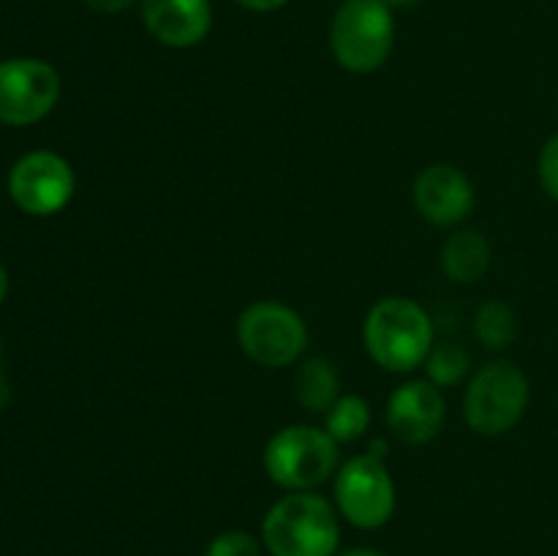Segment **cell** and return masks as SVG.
Here are the masks:
<instances>
[{
	"label": "cell",
	"instance_id": "obj_11",
	"mask_svg": "<svg viewBox=\"0 0 558 556\" xmlns=\"http://www.w3.org/2000/svg\"><path fill=\"white\" fill-rule=\"evenodd\" d=\"M414 207L434 227H456L472 216L477 191L456 164H430L414 178Z\"/></svg>",
	"mask_w": 558,
	"mask_h": 556
},
{
	"label": "cell",
	"instance_id": "obj_25",
	"mask_svg": "<svg viewBox=\"0 0 558 556\" xmlns=\"http://www.w3.org/2000/svg\"><path fill=\"white\" fill-rule=\"evenodd\" d=\"M381 3H385L387 9L396 11V9H409V5H417L420 0H381Z\"/></svg>",
	"mask_w": 558,
	"mask_h": 556
},
{
	"label": "cell",
	"instance_id": "obj_20",
	"mask_svg": "<svg viewBox=\"0 0 558 556\" xmlns=\"http://www.w3.org/2000/svg\"><path fill=\"white\" fill-rule=\"evenodd\" d=\"M96 14H123L131 5H140V0H82Z\"/></svg>",
	"mask_w": 558,
	"mask_h": 556
},
{
	"label": "cell",
	"instance_id": "obj_14",
	"mask_svg": "<svg viewBox=\"0 0 558 556\" xmlns=\"http://www.w3.org/2000/svg\"><path fill=\"white\" fill-rule=\"evenodd\" d=\"M294 398L311 414H325L341 398V376L332 360L308 358L294 371Z\"/></svg>",
	"mask_w": 558,
	"mask_h": 556
},
{
	"label": "cell",
	"instance_id": "obj_2",
	"mask_svg": "<svg viewBox=\"0 0 558 556\" xmlns=\"http://www.w3.org/2000/svg\"><path fill=\"white\" fill-rule=\"evenodd\" d=\"M363 343L379 368L409 374L425 365L434 349V322L417 300L390 294L376 300L365 314Z\"/></svg>",
	"mask_w": 558,
	"mask_h": 556
},
{
	"label": "cell",
	"instance_id": "obj_15",
	"mask_svg": "<svg viewBox=\"0 0 558 556\" xmlns=\"http://www.w3.org/2000/svg\"><path fill=\"white\" fill-rule=\"evenodd\" d=\"M518 333H521V319L507 300H485L474 314V336L490 352L510 349Z\"/></svg>",
	"mask_w": 558,
	"mask_h": 556
},
{
	"label": "cell",
	"instance_id": "obj_9",
	"mask_svg": "<svg viewBox=\"0 0 558 556\" xmlns=\"http://www.w3.org/2000/svg\"><path fill=\"white\" fill-rule=\"evenodd\" d=\"M76 174L69 158L54 150H31L16 158L9 172V196L22 213L47 218L69 207Z\"/></svg>",
	"mask_w": 558,
	"mask_h": 556
},
{
	"label": "cell",
	"instance_id": "obj_24",
	"mask_svg": "<svg viewBox=\"0 0 558 556\" xmlns=\"http://www.w3.org/2000/svg\"><path fill=\"white\" fill-rule=\"evenodd\" d=\"M5 294H9V273H5L3 262H0V305H3Z\"/></svg>",
	"mask_w": 558,
	"mask_h": 556
},
{
	"label": "cell",
	"instance_id": "obj_7",
	"mask_svg": "<svg viewBox=\"0 0 558 556\" xmlns=\"http://www.w3.org/2000/svg\"><path fill=\"white\" fill-rule=\"evenodd\" d=\"M332 496H336L332 505H336L338 516L352 523L354 529L374 532L396 516V480H392L385 458H376L371 452L349 458L347 463L338 467Z\"/></svg>",
	"mask_w": 558,
	"mask_h": 556
},
{
	"label": "cell",
	"instance_id": "obj_12",
	"mask_svg": "<svg viewBox=\"0 0 558 556\" xmlns=\"http://www.w3.org/2000/svg\"><path fill=\"white\" fill-rule=\"evenodd\" d=\"M145 31L169 49H191L213 31L210 0H140Z\"/></svg>",
	"mask_w": 558,
	"mask_h": 556
},
{
	"label": "cell",
	"instance_id": "obj_3",
	"mask_svg": "<svg viewBox=\"0 0 558 556\" xmlns=\"http://www.w3.org/2000/svg\"><path fill=\"white\" fill-rule=\"evenodd\" d=\"M267 478L283 488L316 491L338 472V442L319 425L294 423L276 431L262 452Z\"/></svg>",
	"mask_w": 558,
	"mask_h": 556
},
{
	"label": "cell",
	"instance_id": "obj_21",
	"mask_svg": "<svg viewBox=\"0 0 558 556\" xmlns=\"http://www.w3.org/2000/svg\"><path fill=\"white\" fill-rule=\"evenodd\" d=\"M232 3H238L245 11H254V14H272V11L283 9L289 0H232Z\"/></svg>",
	"mask_w": 558,
	"mask_h": 556
},
{
	"label": "cell",
	"instance_id": "obj_5",
	"mask_svg": "<svg viewBox=\"0 0 558 556\" xmlns=\"http://www.w3.org/2000/svg\"><path fill=\"white\" fill-rule=\"evenodd\" d=\"M529 401H532L529 376L510 360H494L469 379L463 414L474 434L505 436L521 423Z\"/></svg>",
	"mask_w": 558,
	"mask_h": 556
},
{
	"label": "cell",
	"instance_id": "obj_1",
	"mask_svg": "<svg viewBox=\"0 0 558 556\" xmlns=\"http://www.w3.org/2000/svg\"><path fill=\"white\" fill-rule=\"evenodd\" d=\"M262 545L270 556H336L341 516L316 491H292L262 518Z\"/></svg>",
	"mask_w": 558,
	"mask_h": 556
},
{
	"label": "cell",
	"instance_id": "obj_23",
	"mask_svg": "<svg viewBox=\"0 0 558 556\" xmlns=\"http://www.w3.org/2000/svg\"><path fill=\"white\" fill-rule=\"evenodd\" d=\"M11 401V387H9V379H5L3 374H0V412H3L5 407H9Z\"/></svg>",
	"mask_w": 558,
	"mask_h": 556
},
{
	"label": "cell",
	"instance_id": "obj_18",
	"mask_svg": "<svg viewBox=\"0 0 558 556\" xmlns=\"http://www.w3.org/2000/svg\"><path fill=\"white\" fill-rule=\"evenodd\" d=\"M262 537L245 529H227L207 543L205 556H262Z\"/></svg>",
	"mask_w": 558,
	"mask_h": 556
},
{
	"label": "cell",
	"instance_id": "obj_4",
	"mask_svg": "<svg viewBox=\"0 0 558 556\" xmlns=\"http://www.w3.org/2000/svg\"><path fill=\"white\" fill-rule=\"evenodd\" d=\"M396 16L381 0H343L330 22V49L349 74H374L390 60Z\"/></svg>",
	"mask_w": 558,
	"mask_h": 556
},
{
	"label": "cell",
	"instance_id": "obj_10",
	"mask_svg": "<svg viewBox=\"0 0 558 556\" xmlns=\"http://www.w3.org/2000/svg\"><path fill=\"white\" fill-rule=\"evenodd\" d=\"M387 425L403 445H428L441 434L447 420V401L441 387L430 379L403 382L387 398Z\"/></svg>",
	"mask_w": 558,
	"mask_h": 556
},
{
	"label": "cell",
	"instance_id": "obj_8",
	"mask_svg": "<svg viewBox=\"0 0 558 556\" xmlns=\"http://www.w3.org/2000/svg\"><path fill=\"white\" fill-rule=\"evenodd\" d=\"M58 69L41 58H11L0 63V123L25 129L47 118L60 101Z\"/></svg>",
	"mask_w": 558,
	"mask_h": 556
},
{
	"label": "cell",
	"instance_id": "obj_22",
	"mask_svg": "<svg viewBox=\"0 0 558 556\" xmlns=\"http://www.w3.org/2000/svg\"><path fill=\"white\" fill-rule=\"evenodd\" d=\"M336 556H390V554H385V551L379 548H368V545H354V548L338 551Z\"/></svg>",
	"mask_w": 558,
	"mask_h": 556
},
{
	"label": "cell",
	"instance_id": "obj_16",
	"mask_svg": "<svg viewBox=\"0 0 558 556\" xmlns=\"http://www.w3.org/2000/svg\"><path fill=\"white\" fill-rule=\"evenodd\" d=\"M371 425V403L363 396H347L338 398L330 409L325 412V425L322 428L338 442V445H349V442L363 439L365 431Z\"/></svg>",
	"mask_w": 558,
	"mask_h": 556
},
{
	"label": "cell",
	"instance_id": "obj_19",
	"mask_svg": "<svg viewBox=\"0 0 558 556\" xmlns=\"http://www.w3.org/2000/svg\"><path fill=\"white\" fill-rule=\"evenodd\" d=\"M537 174L545 194L558 202V134L550 136V140L543 145V150H539Z\"/></svg>",
	"mask_w": 558,
	"mask_h": 556
},
{
	"label": "cell",
	"instance_id": "obj_6",
	"mask_svg": "<svg viewBox=\"0 0 558 556\" xmlns=\"http://www.w3.org/2000/svg\"><path fill=\"white\" fill-rule=\"evenodd\" d=\"M238 343L262 368H287L303 358L308 325L292 305L256 300L238 316Z\"/></svg>",
	"mask_w": 558,
	"mask_h": 556
},
{
	"label": "cell",
	"instance_id": "obj_13",
	"mask_svg": "<svg viewBox=\"0 0 558 556\" xmlns=\"http://www.w3.org/2000/svg\"><path fill=\"white\" fill-rule=\"evenodd\" d=\"M490 259L488 238L477 229H461L441 245V270L456 283H477L490 270Z\"/></svg>",
	"mask_w": 558,
	"mask_h": 556
},
{
	"label": "cell",
	"instance_id": "obj_17",
	"mask_svg": "<svg viewBox=\"0 0 558 556\" xmlns=\"http://www.w3.org/2000/svg\"><path fill=\"white\" fill-rule=\"evenodd\" d=\"M469 368H472V358H469L466 347L461 343L445 341L439 347L430 349L428 360H425V379L434 382L436 387H456L466 379Z\"/></svg>",
	"mask_w": 558,
	"mask_h": 556
}]
</instances>
